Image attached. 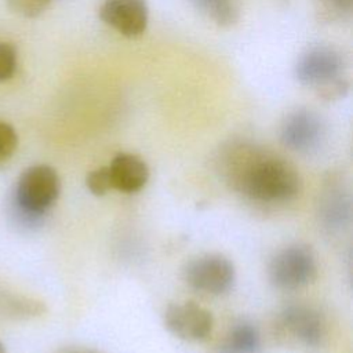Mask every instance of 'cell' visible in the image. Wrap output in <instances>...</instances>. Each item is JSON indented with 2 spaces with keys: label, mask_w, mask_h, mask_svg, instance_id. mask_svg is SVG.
Returning a JSON list of instances; mask_svg holds the SVG:
<instances>
[{
  "label": "cell",
  "mask_w": 353,
  "mask_h": 353,
  "mask_svg": "<svg viewBox=\"0 0 353 353\" xmlns=\"http://www.w3.org/2000/svg\"><path fill=\"white\" fill-rule=\"evenodd\" d=\"M230 172L236 189L262 203L290 201L302 189V179L290 163L254 148H237Z\"/></svg>",
  "instance_id": "cell-1"
},
{
  "label": "cell",
  "mask_w": 353,
  "mask_h": 353,
  "mask_svg": "<svg viewBox=\"0 0 353 353\" xmlns=\"http://www.w3.org/2000/svg\"><path fill=\"white\" fill-rule=\"evenodd\" d=\"M61 194V178L48 164L30 165L19 175L12 193V214L23 225H37Z\"/></svg>",
  "instance_id": "cell-2"
},
{
  "label": "cell",
  "mask_w": 353,
  "mask_h": 353,
  "mask_svg": "<svg viewBox=\"0 0 353 353\" xmlns=\"http://www.w3.org/2000/svg\"><path fill=\"white\" fill-rule=\"evenodd\" d=\"M270 283L279 290H296L310 284L317 276L313 251L305 244H291L279 251L268 269Z\"/></svg>",
  "instance_id": "cell-3"
},
{
  "label": "cell",
  "mask_w": 353,
  "mask_h": 353,
  "mask_svg": "<svg viewBox=\"0 0 353 353\" xmlns=\"http://www.w3.org/2000/svg\"><path fill=\"white\" fill-rule=\"evenodd\" d=\"M343 58L338 50L330 46H316L298 58L295 77L302 85L314 88L320 94L343 79Z\"/></svg>",
  "instance_id": "cell-4"
},
{
  "label": "cell",
  "mask_w": 353,
  "mask_h": 353,
  "mask_svg": "<svg viewBox=\"0 0 353 353\" xmlns=\"http://www.w3.org/2000/svg\"><path fill=\"white\" fill-rule=\"evenodd\" d=\"M183 279L197 291L221 295L233 287L236 270L234 265L226 256L221 254H205L186 265Z\"/></svg>",
  "instance_id": "cell-5"
},
{
  "label": "cell",
  "mask_w": 353,
  "mask_h": 353,
  "mask_svg": "<svg viewBox=\"0 0 353 353\" xmlns=\"http://www.w3.org/2000/svg\"><path fill=\"white\" fill-rule=\"evenodd\" d=\"M164 325L179 339L200 342L210 336L214 319L205 307L189 301L170 305L164 313Z\"/></svg>",
  "instance_id": "cell-6"
},
{
  "label": "cell",
  "mask_w": 353,
  "mask_h": 353,
  "mask_svg": "<svg viewBox=\"0 0 353 353\" xmlns=\"http://www.w3.org/2000/svg\"><path fill=\"white\" fill-rule=\"evenodd\" d=\"M105 25L127 39L142 36L149 22L146 0H105L99 8Z\"/></svg>",
  "instance_id": "cell-7"
},
{
  "label": "cell",
  "mask_w": 353,
  "mask_h": 353,
  "mask_svg": "<svg viewBox=\"0 0 353 353\" xmlns=\"http://www.w3.org/2000/svg\"><path fill=\"white\" fill-rule=\"evenodd\" d=\"M324 135L321 119L312 110L299 109L291 113L281 127L283 143L295 152L316 149Z\"/></svg>",
  "instance_id": "cell-8"
},
{
  "label": "cell",
  "mask_w": 353,
  "mask_h": 353,
  "mask_svg": "<svg viewBox=\"0 0 353 353\" xmlns=\"http://www.w3.org/2000/svg\"><path fill=\"white\" fill-rule=\"evenodd\" d=\"M283 325L306 346H319L325 335L324 321L317 310L305 305H290L281 313Z\"/></svg>",
  "instance_id": "cell-9"
},
{
  "label": "cell",
  "mask_w": 353,
  "mask_h": 353,
  "mask_svg": "<svg viewBox=\"0 0 353 353\" xmlns=\"http://www.w3.org/2000/svg\"><path fill=\"white\" fill-rule=\"evenodd\" d=\"M112 188L124 193L139 192L149 179V167L134 153H117L108 165Z\"/></svg>",
  "instance_id": "cell-10"
},
{
  "label": "cell",
  "mask_w": 353,
  "mask_h": 353,
  "mask_svg": "<svg viewBox=\"0 0 353 353\" xmlns=\"http://www.w3.org/2000/svg\"><path fill=\"white\" fill-rule=\"evenodd\" d=\"M261 347V336L255 325L247 321L234 324L219 345V353H256Z\"/></svg>",
  "instance_id": "cell-11"
},
{
  "label": "cell",
  "mask_w": 353,
  "mask_h": 353,
  "mask_svg": "<svg viewBox=\"0 0 353 353\" xmlns=\"http://www.w3.org/2000/svg\"><path fill=\"white\" fill-rule=\"evenodd\" d=\"M201 14L218 26H232L240 15L239 0H189Z\"/></svg>",
  "instance_id": "cell-12"
},
{
  "label": "cell",
  "mask_w": 353,
  "mask_h": 353,
  "mask_svg": "<svg viewBox=\"0 0 353 353\" xmlns=\"http://www.w3.org/2000/svg\"><path fill=\"white\" fill-rule=\"evenodd\" d=\"M17 50L8 41H0V83L10 80L17 69Z\"/></svg>",
  "instance_id": "cell-13"
},
{
  "label": "cell",
  "mask_w": 353,
  "mask_h": 353,
  "mask_svg": "<svg viewBox=\"0 0 353 353\" xmlns=\"http://www.w3.org/2000/svg\"><path fill=\"white\" fill-rule=\"evenodd\" d=\"M323 18L325 21H335L343 19L352 12V3L353 0H319Z\"/></svg>",
  "instance_id": "cell-14"
},
{
  "label": "cell",
  "mask_w": 353,
  "mask_h": 353,
  "mask_svg": "<svg viewBox=\"0 0 353 353\" xmlns=\"http://www.w3.org/2000/svg\"><path fill=\"white\" fill-rule=\"evenodd\" d=\"M10 8L25 18H36L41 15L52 0H7Z\"/></svg>",
  "instance_id": "cell-15"
},
{
  "label": "cell",
  "mask_w": 353,
  "mask_h": 353,
  "mask_svg": "<svg viewBox=\"0 0 353 353\" xmlns=\"http://www.w3.org/2000/svg\"><path fill=\"white\" fill-rule=\"evenodd\" d=\"M85 185L94 196H103L109 190H112L113 188H112L108 167H101V168L92 170L85 178Z\"/></svg>",
  "instance_id": "cell-16"
},
{
  "label": "cell",
  "mask_w": 353,
  "mask_h": 353,
  "mask_svg": "<svg viewBox=\"0 0 353 353\" xmlns=\"http://www.w3.org/2000/svg\"><path fill=\"white\" fill-rule=\"evenodd\" d=\"M18 148V134L15 128L4 120H0V161L10 159Z\"/></svg>",
  "instance_id": "cell-17"
},
{
  "label": "cell",
  "mask_w": 353,
  "mask_h": 353,
  "mask_svg": "<svg viewBox=\"0 0 353 353\" xmlns=\"http://www.w3.org/2000/svg\"><path fill=\"white\" fill-rule=\"evenodd\" d=\"M55 353H80L79 349H73V347H62L59 350H57Z\"/></svg>",
  "instance_id": "cell-18"
},
{
  "label": "cell",
  "mask_w": 353,
  "mask_h": 353,
  "mask_svg": "<svg viewBox=\"0 0 353 353\" xmlns=\"http://www.w3.org/2000/svg\"><path fill=\"white\" fill-rule=\"evenodd\" d=\"M0 353H7V349L1 342H0Z\"/></svg>",
  "instance_id": "cell-19"
},
{
  "label": "cell",
  "mask_w": 353,
  "mask_h": 353,
  "mask_svg": "<svg viewBox=\"0 0 353 353\" xmlns=\"http://www.w3.org/2000/svg\"><path fill=\"white\" fill-rule=\"evenodd\" d=\"M80 353H95V352H85V350H80Z\"/></svg>",
  "instance_id": "cell-20"
}]
</instances>
